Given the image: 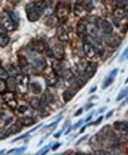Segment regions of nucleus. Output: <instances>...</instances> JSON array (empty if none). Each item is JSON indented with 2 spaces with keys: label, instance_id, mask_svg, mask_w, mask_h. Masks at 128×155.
<instances>
[{
  "label": "nucleus",
  "instance_id": "1",
  "mask_svg": "<svg viewBox=\"0 0 128 155\" xmlns=\"http://www.w3.org/2000/svg\"><path fill=\"white\" fill-rule=\"evenodd\" d=\"M52 51V56L53 58L58 59V61H62L65 56V50H64V46H63V43H60L59 40L56 41V43H52L51 46H48Z\"/></svg>",
  "mask_w": 128,
  "mask_h": 155
},
{
  "label": "nucleus",
  "instance_id": "2",
  "mask_svg": "<svg viewBox=\"0 0 128 155\" xmlns=\"http://www.w3.org/2000/svg\"><path fill=\"white\" fill-rule=\"evenodd\" d=\"M16 80H17V91L19 92V94H22V95H24L25 92L28 91V88H29V84H30V81H29V75H27V74H23V75H17L16 76Z\"/></svg>",
  "mask_w": 128,
  "mask_h": 155
},
{
  "label": "nucleus",
  "instance_id": "3",
  "mask_svg": "<svg viewBox=\"0 0 128 155\" xmlns=\"http://www.w3.org/2000/svg\"><path fill=\"white\" fill-rule=\"evenodd\" d=\"M82 51L85 53V56L87 58H89L91 61H94L97 59L99 57L98 52H97V49H95V46L92 44V43H88V41H85L82 44Z\"/></svg>",
  "mask_w": 128,
  "mask_h": 155
},
{
  "label": "nucleus",
  "instance_id": "4",
  "mask_svg": "<svg viewBox=\"0 0 128 155\" xmlns=\"http://www.w3.org/2000/svg\"><path fill=\"white\" fill-rule=\"evenodd\" d=\"M25 10H27V18H28L29 22H36V21H39L40 17H41V15H42V13L34 6V3L27 5V6H25Z\"/></svg>",
  "mask_w": 128,
  "mask_h": 155
},
{
  "label": "nucleus",
  "instance_id": "5",
  "mask_svg": "<svg viewBox=\"0 0 128 155\" xmlns=\"http://www.w3.org/2000/svg\"><path fill=\"white\" fill-rule=\"evenodd\" d=\"M69 13H70V9H69V6H68L67 4H60V3H59V4L56 6L54 15L59 18V21H60V22L65 21V19L68 18Z\"/></svg>",
  "mask_w": 128,
  "mask_h": 155
},
{
  "label": "nucleus",
  "instance_id": "6",
  "mask_svg": "<svg viewBox=\"0 0 128 155\" xmlns=\"http://www.w3.org/2000/svg\"><path fill=\"white\" fill-rule=\"evenodd\" d=\"M31 68H33V73L41 74L46 69V59L41 58V57L34 58V61L31 62Z\"/></svg>",
  "mask_w": 128,
  "mask_h": 155
},
{
  "label": "nucleus",
  "instance_id": "7",
  "mask_svg": "<svg viewBox=\"0 0 128 155\" xmlns=\"http://www.w3.org/2000/svg\"><path fill=\"white\" fill-rule=\"evenodd\" d=\"M3 100L9 108H11V109L18 108V104H17V101H16V95H15L13 91H6L3 96Z\"/></svg>",
  "mask_w": 128,
  "mask_h": 155
},
{
  "label": "nucleus",
  "instance_id": "8",
  "mask_svg": "<svg viewBox=\"0 0 128 155\" xmlns=\"http://www.w3.org/2000/svg\"><path fill=\"white\" fill-rule=\"evenodd\" d=\"M0 23H1V27L6 30V32H13L16 29V25H17L9 15H4L0 18Z\"/></svg>",
  "mask_w": 128,
  "mask_h": 155
},
{
  "label": "nucleus",
  "instance_id": "9",
  "mask_svg": "<svg viewBox=\"0 0 128 155\" xmlns=\"http://www.w3.org/2000/svg\"><path fill=\"white\" fill-rule=\"evenodd\" d=\"M103 40H104V43H105L106 45H109L110 47H114V49L118 47L120 44H121L120 37L115 35L114 33H111V34H105L104 38H103Z\"/></svg>",
  "mask_w": 128,
  "mask_h": 155
},
{
  "label": "nucleus",
  "instance_id": "10",
  "mask_svg": "<svg viewBox=\"0 0 128 155\" xmlns=\"http://www.w3.org/2000/svg\"><path fill=\"white\" fill-rule=\"evenodd\" d=\"M117 73H118V69H117V68H114V69L104 78V80H103V82H102V88H103V90L108 88V87L114 82V80H115V78H116V75H117Z\"/></svg>",
  "mask_w": 128,
  "mask_h": 155
},
{
  "label": "nucleus",
  "instance_id": "11",
  "mask_svg": "<svg viewBox=\"0 0 128 155\" xmlns=\"http://www.w3.org/2000/svg\"><path fill=\"white\" fill-rule=\"evenodd\" d=\"M99 28L104 34H111L114 33V24L106 19H102L99 22Z\"/></svg>",
  "mask_w": 128,
  "mask_h": 155
},
{
  "label": "nucleus",
  "instance_id": "12",
  "mask_svg": "<svg viewBox=\"0 0 128 155\" xmlns=\"http://www.w3.org/2000/svg\"><path fill=\"white\" fill-rule=\"evenodd\" d=\"M76 34L80 39H83L87 35V25H86V22H83L82 19L79 21L76 24Z\"/></svg>",
  "mask_w": 128,
  "mask_h": 155
},
{
  "label": "nucleus",
  "instance_id": "13",
  "mask_svg": "<svg viewBox=\"0 0 128 155\" xmlns=\"http://www.w3.org/2000/svg\"><path fill=\"white\" fill-rule=\"evenodd\" d=\"M69 34H68V32L64 28H58V30H57V40H59L60 43H68L69 41Z\"/></svg>",
  "mask_w": 128,
  "mask_h": 155
},
{
  "label": "nucleus",
  "instance_id": "14",
  "mask_svg": "<svg viewBox=\"0 0 128 155\" xmlns=\"http://www.w3.org/2000/svg\"><path fill=\"white\" fill-rule=\"evenodd\" d=\"M114 127L115 130L118 131L120 135H128V124L122 122V121H116L114 122Z\"/></svg>",
  "mask_w": 128,
  "mask_h": 155
},
{
  "label": "nucleus",
  "instance_id": "15",
  "mask_svg": "<svg viewBox=\"0 0 128 155\" xmlns=\"http://www.w3.org/2000/svg\"><path fill=\"white\" fill-rule=\"evenodd\" d=\"M57 74L53 72V69L52 70H50L46 75H45V81H46V84L48 85V86H54L56 84H57Z\"/></svg>",
  "mask_w": 128,
  "mask_h": 155
},
{
  "label": "nucleus",
  "instance_id": "16",
  "mask_svg": "<svg viewBox=\"0 0 128 155\" xmlns=\"http://www.w3.org/2000/svg\"><path fill=\"white\" fill-rule=\"evenodd\" d=\"M46 49H47V45H46V43L42 41V40H35V41L33 43V50L36 51V52H39V53L45 52Z\"/></svg>",
  "mask_w": 128,
  "mask_h": 155
},
{
  "label": "nucleus",
  "instance_id": "17",
  "mask_svg": "<svg viewBox=\"0 0 128 155\" xmlns=\"http://www.w3.org/2000/svg\"><path fill=\"white\" fill-rule=\"evenodd\" d=\"M95 72H97V64L95 63H88V67L86 68V70H85V78L87 79V80H89L94 74H95Z\"/></svg>",
  "mask_w": 128,
  "mask_h": 155
},
{
  "label": "nucleus",
  "instance_id": "18",
  "mask_svg": "<svg viewBox=\"0 0 128 155\" xmlns=\"http://www.w3.org/2000/svg\"><path fill=\"white\" fill-rule=\"evenodd\" d=\"M52 69H53V72L57 74V75H62L63 74V66H62V61H58V59H53V62H52Z\"/></svg>",
  "mask_w": 128,
  "mask_h": 155
},
{
  "label": "nucleus",
  "instance_id": "19",
  "mask_svg": "<svg viewBox=\"0 0 128 155\" xmlns=\"http://www.w3.org/2000/svg\"><path fill=\"white\" fill-rule=\"evenodd\" d=\"M126 15H127V11L124 10V7H121V6H116L112 11L114 18H117V19H121V18L126 17Z\"/></svg>",
  "mask_w": 128,
  "mask_h": 155
},
{
  "label": "nucleus",
  "instance_id": "20",
  "mask_svg": "<svg viewBox=\"0 0 128 155\" xmlns=\"http://www.w3.org/2000/svg\"><path fill=\"white\" fill-rule=\"evenodd\" d=\"M7 129H9L10 135H12V133H17V132H19V131L23 129V125L19 122V120H17L16 122H12V125H11V126H9Z\"/></svg>",
  "mask_w": 128,
  "mask_h": 155
},
{
  "label": "nucleus",
  "instance_id": "21",
  "mask_svg": "<svg viewBox=\"0 0 128 155\" xmlns=\"http://www.w3.org/2000/svg\"><path fill=\"white\" fill-rule=\"evenodd\" d=\"M29 88H30V91L33 92L34 95H39V94H41V92H42V87H41V85L38 81L30 82L29 84Z\"/></svg>",
  "mask_w": 128,
  "mask_h": 155
},
{
  "label": "nucleus",
  "instance_id": "22",
  "mask_svg": "<svg viewBox=\"0 0 128 155\" xmlns=\"http://www.w3.org/2000/svg\"><path fill=\"white\" fill-rule=\"evenodd\" d=\"M10 43V37L6 32L0 33V47H6Z\"/></svg>",
  "mask_w": 128,
  "mask_h": 155
},
{
  "label": "nucleus",
  "instance_id": "23",
  "mask_svg": "<svg viewBox=\"0 0 128 155\" xmlns=\"http://www.w3.org/2000/svg\"><path fill=\"white\" fill-rule=\"evenodd\" d=\"M74 95H75V91H73V90H70V88L64 90V92H63V101H64V102L71 101V98L74 97Z\"/></svg>",
  "mask_w": 128,
  "mask_h": 155
},
{
  "label": "nucleus",
  "instance_id": "24",
  "mask_svg": "<svg viewBox=\"0 0 128 155\" xmlns=\"http://www.w3.org/2000/svg\"><path fill=\"white\" fill-rule=\"evenodd\" d=\"M88 67V62L86 61V59H80L79 61V63L76 64V68H77V72L79 73H81V74H83L85 73V70H86V68Z\"/></svg>",
  "mask_w": 128,
  "mask_h": 155
},
{
  "label": "nucleus",
  "instance_id": "25",
  "mask_svg": "<svg viewBox=\"0 0 128 155\" xmlns=\"http://www.w3.org/2000/svg\"><path fill=\"white\" fill-rule=\"evenodd\" d=\"M86 12H87V11L82 7V5H81L80 3H77V4L74 5V13H75L77 17H83V15H85Z\"/></svg>",
  "mask_w": 128,
  "mask_h": 155
},
{
  "label": "nucleus",
  "instance_id": "26",
  "mask_svg": "<svg viewBox=\"0 0 128 155\" xmlns=\"http://www.w3.org/2000/svg\"><path fill=\"white\" fill-rule=\"evenodd\" d=\"M19 122L22 124L23 126H31L33 124H35V120L31 116H22L19 119Z\"/></svg>",
  "mask_w": 128,
  "mask_h": 155
},
{
  "label": "nucleus",
  "instance_id": "27",
  "mask_svg": "<svg viewBox=\"0 0 128 155\" xmlns=\"http://www.w3.org/2000/svg\"><path fill=\"white\" fill-rule=\"evenodd\" d=\"M80 4L82 5V7H83L87 12H91V11L93 10V7H94V5H93V0H81Z\"/></svg>",
  "mask_w": 128,
  "mask_h": 155
},
{
  "label": "nucleus",
  "instance_id": "28",
  "mask_svg": "<svg viewBox=\"0 0 128 155\" xmlns=\"http://www.w3.org/2000/svg\"><path fill=\"white\" fill-rule=\"evenodd\" d=\"M59 18L56 16V15H52V16H50L48 17V19H47V25H50V27H52V28H54V27H57L58 24H59Z\"/></svg>",
  "mask_w": 128,
  "mask_h": 155
},
{
  "label": "nucleus",
  "instance_id": "29",
  "mask_svg": "<svg viewBox=\"0 0 128 155\" xmlns=\"http://www.w3.org/2000/svg\"><path fill=\"white\" fill-rule=\"evenodd\" d=\"M34 6L42 13L44 11H45V9H46V6H47V4H46V1L45 0H36V1H34Z\"/></svg>",
  "mask_w": 128,
  "mask_h": 155
},
{
  "label": "nucleus",
  "instance_id": "30",
  "mask_svg": "<svg viewBox=\"0 0 128 155\" xmlns=\"http://www.w3.org/2000/svg\"><path fill=\"white\" fill-rule=\"evenodd\" d=\"M6 85H7V87L11 88V90L17 88V80H16V78H15V76H9V78L6 79Z\"/></svg>",
  "mask_w": 128,
  "mask_h": 155
},
{
  "label": "nucleus",
  "instance_id": "31",
  "mask_svg": "<svg viewBox=\"0 0 128 155\" xmlns=\"http://www.w3.org/2000/svg\"><path fill=\"white\" fill-rule=\"evenodd\" d=\"M40 106H41L40 97H36V95H35V97H33L30 100V107L33 109H40Z\"/></svg>",
  "mask_w": 128,
  "mask_h": 155
},
{
  "label": "nucleus",
  "instance_id": "32",
  "mask_svg": "<svg viewBox=\"0 0 128 155\" xmlns=\"http://www.w3.org/2000/svg\"><path fill=\"white\" fill-rule=\"evenodd\" d=\"M127 96H128V86H126L123 90H121V91L118 92V95H117V97H116V101L120 102V101L124 100Z\"/></svg>",
  "mask_w": 128,
  "mask_h": 155
},
{
  "label": "nucleus",
  "instance_id": "33",
  "mask_svg": "<svg viewBox=\"0 0 128 155\" xmlns=\"http://www.w3.org/2000/svg\"><path fill=\"white\" fill-rule=\"evenodd\" d=\"M9 135H10L9 129L6 130V127H5V126L0 129V141H1V139H5L6 137H9Z\"/></svg>",
  "mask_w": 128,
  "mask_h": 155
},
{
  "label": "nucleus",
  "instance_id": "34",
  "mask_svg": "<svg viewBox=\"0 0 128 155\" xmlns=\"http://www.w3.org/2000/svg\"><path fill=\"white\" fill-rule=\"evenodd\" d=\"M6 88H7V85H6V80L4 79H0V94H5L6 92Z\"/></svg>",
  "mask_w": 128,
  "mask_h": 155
},
{
  "label": "nucleus",
  "instance_id": "35",
  "mask_svg": "<svg viewBox=\"0 0 128 155\" xmlns=\"http://www.w3.org/2000/svg\"><path fill=\"white\" fill-rule=\"evenodd\" d=\"M9 76H10V75H9V73H7L6 68H1V67H0V79L6 80Z\"/></svg>",
  "mask_w": 128,
  "mask_h": 155
},
{
  "label": "nucleus",
  "instance_id": "36",
  "mask_svg": "<svg viewBox=\"0 0 128 155\" xmlns=\"http://www.w3.org/2000/svg\"><path fill=\"white\" fill-rule=\"evenodd\" d=\"M25 149H27V147L24 145V147H22V148H15V149H11V150H9L7 153H9V154H11V153H15V154H21V153L25 151Z\"/></svg>",
  "mask_w": 128,
  "mask_h": 155
},
{
  "label": "nucleus",
  "instance_id": "37",
  "mask_svg": "<svg viewBox=\"0 0 128 155\" xmlns=\"http://www.w3.org/2000/svg\"><path fill=\"white\" fill-rule=\"evenodd\" d=\"M9 16L12 18V21H13L16 24L19 22V16H18L16 12H13V11H10V12H9Z\"/></svg>",
  "mask_w": 128,
  "mask_h": 155
},
{
  "label": "nucleus",
  "instance_id": "38",
  "mask_svg": "<svg viewBox=\"0 0 128 155\" xmlns=\"http://www.w3.org/2000/svg\"><path fill=\"white\" fill-rule=\"evenodd\" d=\"M128 58V46L124 49V51L122 52V55L120 56V58H118V61L120 62H122V61H124V59H127Z\"/></svg>",
  "mask_w": 128,
  "mask_h": 155
},
{
  "label": "nucleus",
  "instance_id": "39",
  "mask_svg": "<svg viewBox=\"0 0 128 155\" xmlns=\"http://www.w3.org/2000/svg\"><path fill=\"white\" fill-rule=\"evenodd\" d=\"M51 144H52V143H50V144H47L46 147H44L41 150L38 151V154H47V153L51 150Z\"/></svg>",
  "mask_w": 128,
  "mask_h": 155
},
{
  "label": "nucleus",
  "instance_id": "40",
  "mask_svg": "<svg viewBox=\"0 0 128 155\" xmlns=\"http://www.w3.org/2000/svg\"><path fill=\"white\" fill-rule=\"evenodd\" d=\"M83 121H85L83 119H82V120H79V121H77V122L75 124V125L73 126V130H76V129H79V127H80V126L82 125V124H83Z\"/></svg>",
  "mask_w": 128,
  "mask_h": 155
},
{
  "label": "nucleus",
  "instance_id": "41",
  "mask_svg": "<svg viewBox=\"0 0 128 155\" xmlns=\"http://www.w3.org/2000/svg\"><path fill=\"white\" fill-rule=\"evenodd\" d=\"M60 145H62V144H60L59 142H56L54 144H51V150H53V151H54V150H57Z\"/></svg>",
  "mask_w": 128,
  "mask_h": 155
},
{
  "label": "nucleus",
  "instance_id": "42",
  "mask_svg": "<svg viewBox=\"0 0 128 155\" xmlns=\"http://www.w3.org/2000/svg\"><path fill=\"white\" fill-rule=\"evenodd\" d=\"M28 110V107L27 106H21V107H18V112L19 113H25Z\"/></svg>",
  "mask_w": 128,
  "mask_h": 155
},
{
  "label": "nucleus",
  "instance_id": "43",
  "mask_svg": "<svg viewBox=\"0 0 128 155\" xmlns=\"http://www.w3.org/2000/svg\"><path fill=\"white\" fill-rule=\"evenodd\" d=\"M103 119H104V116H103V115H102V116H99L97 120H95V121L93 122V125H99V124L103 121Z\"/></svg>",
  "mask_w": 128,
  "mask_h": 155
},
{
  "label": "nucleus",
  "instance_id": "44",
  "mask_svg": "<svg viewBox=\"0 0 128 155\" xmlns=\"http://www.w3.org/2000/svg\"><path fill=\"white\" fill-rule=\"evenodd\" d=\"M94 114H95V112H92V113H89V114H88V116L86 118V120H85V121H86V122H88V121H89V120H91V119L94 116Z\"/></svg>",
  "mask_w": 128,
  "mask_h": 155
},
{
  "label": "nucleus",
  "instance_id": "45",
  "mask_svg": "<svg viewBox=\"0 0 128 155\" xmlns=\"http://www.w3.org/2000/svg\"><path fill=\"white\" fill-rule=\"evenodd\" d=\"M83 113V108H80V109H77L76 112H75V114H74V116H79V115H81Z\"/></svg>",
  "mask_w": 128,
  "mask_h": 155
},
{
  "label": "nucleus",
  "instance_id": "46",
  "mask_svg": "<svg viewBox=\"0 0 128 155\" xmlns=\"http://www.w3.org/2000/svg\"><path fill=\"white\" fill-rule=\"evenodd\" d=\"M112 115H114V110H109V112L106 113V115H105L104 118H105V119H110V118H111Z\"/></svg>",
  "mask_w": 128,
  "mask_h": 155
},
{
  "label": "nucleus",
  "instance_id": "47",
  "mask_svg": "<svg viewBox=\"0 0 128 155\" xmlns=\"http://www.w3.org/2000/svg\"><path fill=\"white\" fill-rule=\"evenodd\" d=\"M127 103H128V96H127V97H126V98H124V100H123V101L121 102V104H120V108H122V107H124V106H126Z\"/></svg>",
  "mask_w": 128,
  "mask_h": 155
},
{
  "label": "nucleus",
  "instance_id": "48",
  "mask_svg": "<svg viewBox=\"0 0 128 155\" xmlns=\"http://www.w3.org/2000/svg\"><path fill=\"white\" fill-rule=\"evenodd\" d=\"M108 5H116V0H104Z\"/></svg>",
  "mask_w": 128,
  "mask_h": 155
},
{
  "label": "nucleus",
  "instance_id": "49",
  "mask_svg": "<svg viewBox=\"0 0 128 155\" xmlns=\"http://www.w3.org/2000/svg\"><path fill=\"white\" fill-rule=\"evenodd\" d=\"M87 138H88V136H83V137H82V138H80V139H79V141H77V142H76V145H79V144H80V143H82V142H83V141H86V139H87Z\"/></svg>",
  "mask_w": 128,
  "mask_h": 155
},
{
  "label": "nucleus",
  "instance_id": "50",
  "mask_svg": "<svg viewBox=\"0 0 128 155\" xmlns=\"http://www.w3.org/2000/svg\"><path fill=\"white\" fill-rule=\"evenodd\" d=\"M92 107H94V104H93V103H88V104L86 106V108H85V110H89V109H91Z\"/></svg>",
  "mask_w": 128,
  "mask_h": 155
},
{
  "label": "nucleus",
  "instance_id": "51",
  "mask_svg": "<svg viewBox=\"0 0 128 155\" xmlns=\"http://www.w3.org/2000/svg\"><path fill=\"white\" fill-rule=\"evenodd\" d=\"M64 130H62V131H58L57 133H54V138H59L60 137V135H62V132H63Z\"/></svg>",
  "mask_w": 128,
  "mask_h": 155
},
{
  "label": "nucleus",
  "instance_id": "52",
  "mask_svg": "<svg viewBox=\"0 0 128 155\" xmlns=\"http://www.w3.org/2000/svg\"><path fill=\"white\" fill-rule=\"evenodd\" d=\"M95 90H97V86H93V87H92V88L89 90V94L92 95V94H93V92H95Z\"/></svg>",
  "mask_w": 128,
  "mask_h": 155
},
{
  "label": "nucleus",
  "instance_id": "53",
  "mask_svg": "<svg viewBox=\"0 0 128 155\" xmlns=\"http://www.w3.org/2000/svg\"><path fill=\"white\" fill-rule=\"evenodd\" d=\"M106 110V107H103V108H100L99 110H98V113H103V112H105Z\"/></svg>",
  "mask_w": 128,
  "mask_h": 155
},
{
  "label": "nucleus",
  "instance_id": "54",
  "mask_svg": "<svg viewBox=\"0 0 128 155\" xmlns=\"http://www.w3.org/2000/svg\"><path fill=\"white\" fill-rule=\"evenodd\" d=\"M88 125H86V126H83V127H81V130H80V133H83L85 132V130H86V127H87Z\"/></svg>",
  "mask_w": 128,
  "mask_h": 155
},
{
  "label": "nucleus",
  "instance_id": "55",
  "mask_svg": "<svg viewBox=\"0 0 128 155\" xmlns=\"http://www.w3.org/2000/svg\"><path fill=\"white\" fill-rule=\"evenodd\" d=\"M71 130H73V126H71V127H70V129H68V130H67V131H65V135H68V133H69V132H70V131H71Z\"/></svg>",
  "mask_w": 128,
  "mask_h": 155
},
{
  "label": "nucleus",
  "instance_id": "56",
  "mask_svg": "<svg viewBox=\"0 0 128 155\" xmlns=\"http://www.w3.org/2000/svg\"><path fill=\"white\" fill-rule=\"evenodd\" d=\"M127 82H128V78H127V79H126V84H127Z\"/></svg>",
  "mask_w": 128,
  "mask_h": 155
},
{
  "label": "nucleus",
  "instance_id": "57",
  "mask_svg": "<svg viewBox=\"0 0 128 155\" xmlns=\"http://www.w3.org/2000/svg\"><path fill=\"white\" fill-rule=\"evenodd\" d=\"M0 67H1V59H0Z\"/></svg>",
  "mask_w": 128,
  "mask_h": 155
}]
</instances>
